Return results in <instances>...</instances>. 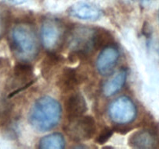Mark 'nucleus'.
<instances>
[{"label":"nucleus","mask_w":159,"mask_h":149,"mask_svg":"<svg viewBox=\"0 0 159 149\" xmlns=\"http://www.w3.org/2000/svg\"><path fill=\"white\" fill-rule=\"evenodd\" d=\"M61 107L53 97L41 96L35 101L30 110L29 122L39 132L52 130L60 122Z\"/></svg>","instance_id":"f257e3e1"},{"label":"nucleus","mask_w":159,"mask_h":149,"mask_svg":"<svg viewBox=\"0 0 159 149\" xmlns=\"http://www.w3.org/2000/svg\"><path fill=\"white\" fill-rule=\"evenodd\" d=\"M12 51L22 61H30L39 52L37 34L34 27L26 23H18L12 28L10 35Z\"/></svg>","instance_id":"f03ea898"},{"label":"nucleus","mask_w":159,"mask_h":149,"mask_svg":"<svg viewBox=\"0 0 159 149\" xmlns=\"http://www.w3.org/2000/svg\"><path fill=\"white\" fill-rule=\"evenodd\" d=\"M67 29L58 19H46L40 28V37L43 47L48 51L56 52L67 40Z\"/></svg>","instance_id":"7ed1b4c3"},{"label":"nucleus","mask_w":159,"mask_h":149,"mask_svg":"<svg viewBox=\"0 0 159 149\" xmlns=\"http://www.w3.org/2000/svg\"><path fill=\"white\" fill-rule=\"evenodd\" d=\"M66 134L76 142L90 140L96 131V124L91 116H82L69 118L64 127Z\"/></svg>","instance_id":"20e7f679"},{"label":"nucleus","mask_w":159,"mask_h":149,"mask_svg":"<svg viewBox=\"0 0 159 149\" xmlns=\"http://www.w3.org/2000/svg\"><path fill=\"white\" fill-rule=\"evenodd\" d=\"M94 29L85 26L76 27L67 36L71 54L75 57H85L93 49V39Z\"/></svg>","instance_id":"39448f33"},{"label":"nucleus","mask_w":159,"mask_h":149,"mask_svg":"<svg viewBox=\"0 0 159 149\" xmlns=\"http://www.w3.org/2000/svg\"><path fill=\"white\" fill-rule=\"evenodd\" d=\"M108 113L109 116L113 122L125 125L134 120L137 116V109L130 98L120 96L110 103Z\"/></svg>","instance_id":"423d86ee"},{"label":"nucleus","mask_w":159,"mask_h":149,"mask_svg":"<svg viewBox=\"0 0 159 149\" xmlns=\"http://www.w3.org/2000/svg\"><path fill=\"white\" fill-rule=\"evenodd\" d=\"M35 82L34 68L28 61H22L16 64L13 69L11 87L14 89L9 93V97H12L22 90L28 88Z\"/></svg>","instance_id":"0eeeda50"},{"label":"nucleus","mask_w":159,"mask_h":149,"mask_svg":"<svg viewBox=\"0 0 159 149\" xmlns=\"http://www.w3.org/2000/svg\"><path fill=\"white\" fill-rule=\"evenodd\" d=\"M158 144V130L154 127L134 132L128 139L129 146L135 148H154Z\"/></svg>","instance_id":"6e6552de"},{"label":"nucleus","mask_w":159,"mask_h":149,"mask_svg":"<svg viewBox=\"0 0 159 149\" xmlns=\"http://www.w3.org/2000/svg\"><path fill=\"white\" fill-rule=\"evenodd\" d=\"M68 12L71 17L89 22L97 21L102 16V10L89 2H79L72 5Z\"/></svg>","instance_id":"1a4fd4ad"},{"label":"nucleus","mask_w":159,"mask_h":149,"mask_svg":"<svg viewBox=\"0 0 159 149\" xmlns=\"http://www.w3.org/2000/svg\"><path fill=\"white\" fill-rule=\"evenodd\" d=\"M85 79V74L78 68H65L57 79V86L61 91L69 93L74 91Z\"/></svg>","instance_id":"9d476101"},{"label":"nucleus","mask_w":159,"mask_h":149,"mask_svg":"<svg viewBox=\"0 0 159 149\" xmlns=\"http://www.w3.org/2000/svg\"><path fill=\"white\" fill-rule=\"evenodd\" d=\"M119 51L116 47L110 46L101 51L96 61V68L102 75H108L111 73L117 63Z\"/></svg>","instance_id":"9b49d317"},{"label":"nucleus","mask_w":159,"mask_h":149,"mask_svg":"<svg viewBox=\"0 0 159 149\" xmlns=\"http://www.w3.org/2000/svg\"><path fill=\"white\" fill-rule=\"evenodd\" d=\"M65 109L68 119L82 116L88 110L86 101L80 93H73L66 98Z\"/></svg>","instance_id":"f8f14e48"},{"label":"nucleus","mask_w":159,"mask_h":149,"mask_svg":"<svg viewBox=\"0 0 159 149\" xmlns=\"http://www.w3.org/2000/svg\"><path fill=\"white\" fill-rule=\"evenodd\" d=\"M127 71L122 69L114 74L111 79H109L103 85V94L107 97L114 96L124 87L127 79Z\"/></svg>","instance_id":"ddd939ff"},{"label":"nucleus","mask_w":159,"mask_h":149,"mask_svg":"<svg viewBox=\"0 0 159 149\" xmlns=\"http://www.w3.org/2000/svg\"><path fill=\"white\" fill-rule=\"evenodd\" d=\"M61 57L54 51H49L41 63V74L45 79L51 78L55 68L60 65Z\"/></svg>","instance_id":"4468645a"},{"label":"nucleus","mask_w":159,"mask_h":149,"mask_svg":"<svg viewBox=\"0 0 159 149\" xmlns=\"http://www.w3.org/2000/svg\"><path fill=\"white\" fill-rule=\"evenodd\" d=\"M113 40H114L113 36L110 31L103 28L94 29L93 46V49L96 51L103 50L104 48L111 46L112 43H113Z\"/></svg>","instance_id":"2eb2a0df"},{"label":"nucleus","mask_w":159,"mask_h":149,"mask_svg":"<svg viewBox=\"0 0 159 149\" xmlns=\"http://www.w3.org/2000/svg\"><path fill=\"white\" fill-rule=\"evenodd\" d=\"M65 147V138L59 133L47 135L42 138L39 142L40 149H63Z\"/></svg>","instance_id":"dca6fc26"},{"label":"nucleus","mask_w":159,"mask_h":149,"mask_svg":"<svg viewBox=\"0 0 159 149\" xmlns=\"http://www.w3.org/2000/svg\"><path fill=\"white\" fill-rule=\"evenodd\" d=\"M9 13L4 9H0V39L5 35L9 26Z\"/></svg>","instance_id":"f3484780"},{"label":"nucleus","mask_w":159,"mask_h":149,"mask_svg":"<svg viewBox=\"0 0 159 149\" xmlns=\"http://www.w3.org/2000/svg\"><path fill=\"white\" fill-rule=\"evenodd\" d=\"M113 131L114 130L113 129L110 128V127H105L102 129L99 133L98 137L96 139V142L99 144H103L107 143L109 140L110 139L113 134Z\"/></svg>","instance_id":"a211bd4d"},{"label":"nucleus","mask_w":159,"mask_h":149,"mask_svg":"<svg viewBox=\"0 0 159 149\" xmlns=\"http://www.w3.org/2000/svg\"><path fill=\"white\" fill-rule=\"evenodd\" d=\"M6 1L9 2L10 3L14 5H21L23 4L24 2H26L27 0H6Z\"/></svg>","instance_id":"6ab92c4d"},{"label":"nucleus","mask_w":159,"mask_h":149,"mask_svg":"<svg viewBox=\"0 0 159 149\" xmlns=\"http://www.w3.org/2000/svg\"><path fill=\"white\" fill-rule=\"evenodd\" d=\"M143 3H148L151 0H141Z\"/></svg>","instance_id":"aec40b11"},{"label":"nucleus","mask_w":159,"mask_h":149,"mask_svg":"<svg viewBox=\"0 0 159 149\" xmlns=\"http://www.w3.org/2000/svg\"><path fill=\"white\" fill-rule=\"evenodd\" d=\"M158 19H159V14H158Z\"/></svg>","instance_id":"412c9836"}]
</instances>
